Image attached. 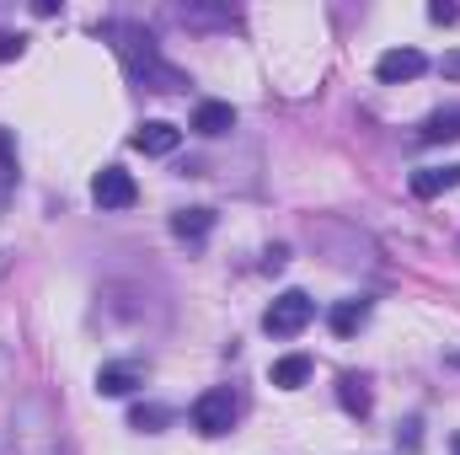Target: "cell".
I'll return each mask as SVG.
<instances>
[{"label":"cell","instance_id":"6da1fadb","mask_svg":"<svg viewBox=\"0 0 460 455\" xmlns=\"http://www.w3.org/2000/svg\"><path fill=\"white\" fill-rule=\"evenodd\" d=\"M102 38H113L118 59H123V70H128L134 86H145V92H182V86H188V76H182L177 65L161 59L155 38H150L139 22H108Z\"/></svg>","mask_w":460,"mask_h":455},{"label":"cell","instance_id":"7a4b0ae2","mask_svg":"<svg viewBox=\"0 0 460 455\" xmlns=\"http://www.w3.org/2000/svg\"><path fill=\"white\" fill-rule=\"evenodd\" d=\"M11 455H65V429L49 397H22L11 418Z\"/></svg>","mask_w":460,"mask_h":455},{"label":"cell","instance_id":"3957f363","mask_svg":"<svg viewBox=\"0 0 460 455\" xmlns=\"http://www.w3.org/2000/svg\"><path fill=\"white\" fill-rule=\"evenodd\" d=\"M311 317H316V300H311L305 290H284V295L268 306L262 333H268V338H300V333L311 327Z\"/></svg>","mask_w":460,"mask_h":455},{"label":"cell","instance_id":"277c9868","mask_svg":"<svg viewBox=\"0 0 460 455\" xmlns=\"http://www.w3.org/2000/svg\"><path fill=\"white\" fill-rule=\"evenodd\" d=\"M193 429L204 440H220V434L235 429V397H230V386H215V391H204L193 402Z\"/></svg>","mask_w":460,"mask_h":455},{"label":"cell","instance_id":"5b68a950","mask_svg":"<svg viewBox=\"0 0 460 455\" xmlns=\"http://www.w3.org/2000/svg\"><path fill=\"white\" fill-rule=\"evenodd\" d=\"M92 199H97L102 210H128V204L139 199V188H134V177H128L123 166H102V172L92 177Z\"/></svg>","mask_w":460,"mask_h":455},{"label":"cell","instance_id":"8992f818","mask_svg":"<svg viewBox=\"0 0 460 455\" xmlns=\"http://www.w3.org/2000/svg\"><path fill=\"white\" fill-rule=\"evenodd\" d=\"M423 70H429V54H423V49H391V54H380V65H375V76H380L385 86L418 81Z\"/></svg>","mask_w":460,"mask_h":455},{"label":"cell","instance_id":"52a82bcc","mask_svg":"<svg viewBox=\"0 0 460 455\" xmlns=\"http://www.w3.org/2000/svg\"><path fill=\"white\" fill-rule=\"evenodd\" d=\"M134 150H145V156H172L177 145H182V129L177 123H166V118H150V123H139L134 129V139H128Z\"/></svg>","mask_w":460,"mask_h":455},{"label":"cell","instance_id":"ba28073f","mask_svg":"<svg viewBox=\"0 0 460 455\" xmlns=\"http://www.w3.org/2000/svg\"><path fill=\"white\" fill-rule=\"evenodd\" d=\"M450 188H460V161L412 172V193H418V199H439V193H450Z\"/></svg>","mask_w":460,"mask_h":455},{"label":"cell","instance_id":"9c48e42d","mask_svg":"<svg viewBox=\"0 0 460 455\" xmlns=\"http://www.w3.org/2000/svg\"><path fill=\"white\" fill-rule=\"evenodd\" d=\"M364 322H369V300H364V295H348V300H338V306H332V317H327V327H332L338 338H353Z\"/></svg>","mask_w":460,"mask_h":455},{"label":"cell","instance_id":"30bf717a","mask_svg":"<svg viewBox=\"0 0 460 455\" xmlns=\"http://www.w3.org/2000/svg\"><path fill=\"white\" fill-rule=\"evenodd\" d=\"M418 139H423V145H450V139H460V108L429 113L423 123H418Z\"/></svg>","mask_w":460,"mask_h":455},{"label":"cell","instance_id":"8fae6325","mask_svg":"<svg viewBox=\"0 0 460 455\" xmlns=\"http://www.w3.org/2000/svg\"><path fill=\"white\" fill-rule=\"evenodd\" d=\"M193 129H199L204 139H220V134H230V129H235V108H230V103H199Z\"/></svg>","mask_w":460,"mask_h":455},{"label":"cell","instance_id":"7c38bea8","mask_svg":"<svg viewBox=\"0 0 460 455\" xmlns=\"http://www.w3.org/2000/svg\"><path fill=\"white\" fill-rule=\"evenodd\" d=\"M139 386V370L134 364H102L97 370V397H128Z\"/></svg>","mask_w":460,"mask_h":455},{"label":"cell","instance_id":"4fadbf2b","mask_svg":"<svg viewBox=\"0 0 460 455\" xmlns=\"http://www.w3.org/2000/svg\"><path fill=\"white\" fill-rule=\"evenodd\" d=\"M268 380H273L279 391H295V386L311 380V359H305V353H289V359H279V364L268 370Z\"/></svg>","mask_w":460,"mask_h":455},{"label":"cell","instance_id":"5bb4252c","mask_svg":"<svg viewBox=\"0 0 460 455\" xmlns=\"http://www.w3.org/2000/svg\"><path fill=\"white\" fill-rule=\"evenodd\" d=\"M172 424V407H161V402H134L128 407V429L134 434H161Z\"/></svg>","mask_w":460,"mask_h":455},{"label":"cell","instance_id":"9a60e30c","mask_svg":"<svg viewBox=\"0 0 460 455\" xmlns=\"http://www.w3.org/2000/svg\"><path fill=\"white\" fill-rule=\"evenodd\" d=\"M172 230H177L182 241H204V236L215 230V210H177V215H172Z\"/></svg>","mask_w":460,"mask_h":455},{"label":"cell","instance_id":"2e32d148","mask_svg":"<svg viewBox=\"0 0 460 455\" xmlns=\"http://www.w3.org/2000/svg\"><path fill=\"white\" fill-rule=\"evenodd\" d=\"M177 22H188V27H230L235 11H226V5H177Z\"/></svg>","mask_w":460,"mask_h":455},{"label":"cell","instance_id":"e0dca14e","mask_svg":"<svg viewBox=\"0 0 460 455\" xmlns=\"http://www.w3.org/2000/svg\"><path fill=\"white\" fill-rule=\"evenodd\" d=\"M338 402H343L353 418H364V413H369V380H364V375H343V380H338Z\"/></svg>","mask_w":460,"mask_h":455},{"label":"cell","instance_id":"ac0fdd59","mask_svg":"<svg viewBox=\"0 0 460 455\" xmlns=\"http://www.w3.org/2000/svg\"><path fill=\"white\" fill-rule=\"evenodd\" d=\"M11 188H16V134L0 129V204L11 199Z\"/></svg>","mask_w":460,"mask_h":455},{"label":"cell","instance_id":"d6986e66","mask_svg":"<svg viewBox=\"0 0 460 455\" xmlns=\"http://www.w3.org/2000/svg\"><path fill=\"white\" fill-rule=\"evenodd\" d=\"M396 445H402V451H418V445H423V424H418V418H407V424L396 429Z\"/></svg>","mask_w":460,"mask_h":455},{"label":"cell","instance_id":"ffe728a7","mask_svg":"<svg viewBox=\"0 0 460 455\" xmlns=\"http://www.w3.org/2000/svg\"><path fill=\"white\" fill-rule=\"evenodd\" d=\"M22 49H27L22 32H0V65H5V59H22Z\"/></svg>","mask_w":460,"mask_h":455},{"label":"cell","instance_id":"44dd1931","mask_svg":"<svg viewBox=\"0 0 460 455\" xmlns=\"http://www.w3.org/2000/svg\"><path fill=\"white\" fill-rule=\"evenodd\" d=\"M429 22L450 27V22H460V5H445V0H434V5H429Z\"/></svg>","mask_w":460,"mask_h":455},{"label":"cell","instance_id":"7402d4cb","mask_svg":"<svg viewBox=\"0 0 460 455\" xmlns=\"http://www.w3.org/2000/svg\"><path fill=\"white\" fill-rule=\"evenodd\" d=\"M289 263V246H268V257H262V268L273 273V268H284Z\"/></svg>","mask_w":460,"mask_h":455},{"label":"cell","instance_id":"603a6c76","mask_svg":"<svg viewBox=\"0 0 460 455\" xmlns=\"http://www.w3.org/2000/svg\"><path fill=\"white\" fill-rule=\"evenodd\" d=\"M445 76H460V54H450V59H445Z\"/></svg>","mask_w":460,"mask_h":455},{"label":"cell","instance_id":"cb8c5ba5","mask_svg":"<svg viewBox=\"0 0 460 455\" xmlns=\"http://www.w3.org/2000/svg\"><path fill=\"white\" fill-rule=\"evenodd\" d=\"M450 455H460V434H456V440H450Z\"/></svg>","mask_w":460,"mask_h":455},{"label":"cell","instance_id":"d4e9b609","mask_svg":"<svg viewBox=\"0 0 460 455\" xmlns=\"http://www.w3.org/2000/svg\"><path fill=\"white\" fill-rule=\"evenodd\" d=\"M456 364H460V353H456Z\"/></svg>","mask_w":460,"mask_h":455}]
</instances>
